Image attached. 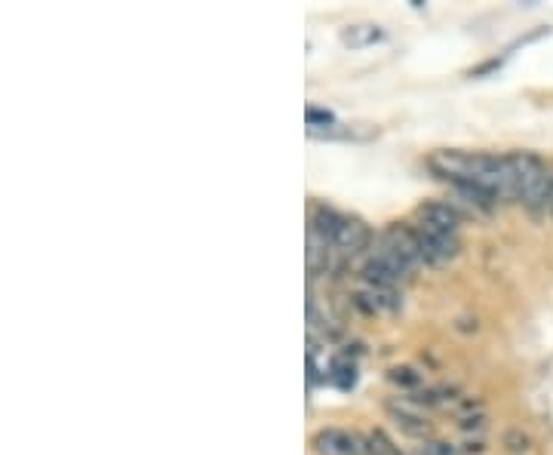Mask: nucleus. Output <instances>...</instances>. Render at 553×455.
<instances>
[{
	"instance_id": "obj_1",
	"label": "nucleus",
	"mask_w": 553,
	"mask_h": 455,
	"mask_svg": "<svg viewBox=\"0 0 553 455\" xmlns=\"http://www.w3.org/2000/svg\"><path fill=\"white\" fill-rule=\"evenodd\" d=\"M507 163H510V179H514V200H523L526 210H532L535 216H544L550 167L532 151L507 154Z\"/></svg>"
},
{
	"instance_id": "obj_2",
	"label": "nucleus",
	"mask_w": 553,
	"mask_h": 455,
	"mask_svg": "<svg viewBox=\"0 0 553 455\" xmlns=\"http://www.w3.org/2000/svg\"><path fill=\"white\" fill-rule=\"evenodd\" d=\"M415 231H418L424 262H428V265H446L461 250L458 234H452V231H440V228H431V225H418Z\"/></svg>"
},
{
	"instance_id": "obj_3",
	"label": "nucleus",
	"mask_w": 553,
	"mask_h": 455,
	"mask_svg": "<svg viewBox=\"0 0 553 455\" xmlns=\"http://www.w3.org/2000/svg\"><path fill=\"white\" fill-rule=\"evenodd\" d=\"M385 246H391V250L415 271L418 265H428L424 262V250H421V240H418V231L409 228V225H391L385 228V234L378 237Z\"/></svg>"
},
{
	"instance_id": "obj_4",
	"label": "nucleus",
	"mask_w": 553,
	"mask_h": 455,
	"mask_svg": "<svg viewBox=\"0 0 553 455\" xmlns=\"http://www.w3.org/2000/svg\"><path fill=\"white\" fill-rule=\"evenodd\" d=\"M314 449L320 455H363L366 452L363 443H360V437L351 434V431H342V428H323V431H317Z\"/></svg>"
},
{
	"instance_id": "obj_5",
	"label": "nucleus",
	"mask_w": 553,
	"mask_h": 455,
	"mask_svg": "<svg viewBox=\"0 0 553 455\" xmlns=\"http://www.w3.org/2000/svg\"><path fill=\"white\" fill-rule=\"evenodd\" d=\"M369 240H372V234H369V228L360 222V219H342V228H338V234H335V240H332V250H338L342 256H357V253H363L366 246H369Z\"/></svg>"
},
{
	"instance_id": "obj_6",
	"label": "nucleus",
	"mask_w": 553,
	"mask_h": 455,
	"mask_svg": "<svg viewBox=\"0 0 553 455\" xmlns=\"http://www.w3.org/2000/svg\"><path fill=\"white\" fill-rule=\"evenodd\" d=\"M418 225H431V228H440V231H452L458 234V225H461V213L455 206L443 203V200H428L418 206Z\"/></svg>"
},
{
	"instance_id": "obj_7",
	"label": "nucleus",
	"mask_w": 553,
	"mask_h": 455,
	"mask_svg": "<svg viewBox=\"0 0 553 455\" xmlns=\"http://www.w3.org/2000/svg\"><path fill=\"white\" fill-rule=\"evenodd\" d=\"M388 409H391V416L397 419V425H400L406 434H412V437H428V434H431L428 419H421L418 412H412V409H406V406H397V403H391Z\"/></svg>"
},
{
	"instance_id": "obj_8",
	"label": "nucleus",
	"mask_w": 553,
	"mask_h": 455,
	"mask_svg": "<svg viewBox=\"0 0 553 455\" xmlns=\"http://www.w3.org/2000/svg\"><path fill=\"white\" fill-rule=\"evenodd\" d=\"M329 379L342 388V391H348V388H354V382H357V366L351 363V357H335L332 360V366H329Z\"/></svg>"
},
{
	"instance_id": "obj_9",
	"label": "nucleus",
	"mask_w": 553,
	"mask_h": 455,
	"mask_svg": "<svg viewBox=\"0 0 553 455\" xmlns=\"http://www.w3.org/2000/svg\"><path fill=\"white\" fill-rule=\"evenodd\" d=\"M305 117H308L311 133H314L317 127H335V114H332V111H326V108L308 105V108H305Z\"/></svg>"
},
{
	"instance_id": "obj_10",
	"label": "nucleus",
	"mask_w": 553,
	"mask_h": 455,
	"mask_svg": "<svg viewBox=\"0 0 553 455\" xmlns=\"http://www.w3.org/2000/svg\"><path fill=\"white\" fill-rule=\"evenodd\" d=\"M369 452H372V455H403V452L385 437V431H372V434H369Z\"/></svg>"
},
{
	"instance_id": "obj_11",
	"label": "nucleus",
	"mask_w": 553,
	"mask_h": 455,
	"mask_svg": "<svg viewBox=\"0 0 553 455\" xmlns=\"http://www.w3.org/2000/svg\"><path fill=\"white\" fill-rule=\"evenodd\" d=\"M388 379L391 382H397V385H403V388H418L421 385V376L415 369H409V366H397V369H391L388 372Z\"/></svg>"
},
{
	"instance_id": "obj_12",
	"label": "nucleus",
	"mask_w": 553,
	"mask_h": 455,
	"mask_svg": "<svg viewBox=\"0 0 553 455\" xmlns=\"http://www.w3.org/2000/svg\"><path fill=\"white\" fill-rule=\"evenodd\" d=\"M504 443H507L510 452H526L529 449V437L523 431H507L504 434Z\"/></svg>"
},
{
	"instance_id": "obj_13",
	"label": "nucleus",
	"mask_w": 553,
	"mask_h": 455,
	"mask_svg": "<svg viewBox=\"0 0 553 455\" xmlns=\"http://www.w3.org/2000/svg\"><path fill=\"white\" fill-rule=\"evenodd\" d=\"M418 452H421V455H455V452H452V446H449V443H440V440L424 443Z\"/></svg>"
},
{
	"instance_id": "obj_14",
	"label": "nucleus",
	"mask_w": 553,
	"mask_h": 455,
	"mask_svg": "<svg viewBox=\"0 0 553 455\" xmlns=\"http://www.w3.org/2000/svg\"><path fill=\"white\" fill-rule=\"evenodd\" d=\"M544 216H553V167L547 176V200H544Z\"/></svg>"
}]
</instances>
